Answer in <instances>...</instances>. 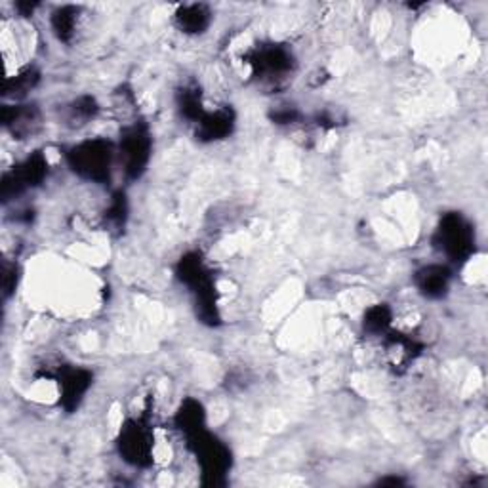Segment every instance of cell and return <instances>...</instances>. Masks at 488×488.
<instances>
[{"mask_svg":"<svg viewBox=\"0 0 488 488\" xmlns=\"http://www.w3.org/2000/svg\"><path fill=\"white\" fill-rule=\"evenodd\" d=\"M176 273L183 285L191 288L195 302H197V315L200 317V321L210 326L217 324L219 311H217L216 285L200 254H197V252H189V254H185L178 263Z\"/></svg>","mask_w":488,"mask_h":488,"instance_id":"cell-1","label":"cell"},{"mask_svg":"<svg viewBox=\"0 0 488 488\" xmlns=\"http://www.w3.org/2000/svg\"><path fill=\"white\" fill-rule=\"evenodd\" d=\"M115 147L107 139H86L69 149L67 163L76 176L83 180L105 183L111 178Z\"/></svg>","mask_w":488,"mask_h":488,"instance_id":"cell-2","label":"cell"},{"mask_svg":"<svg viewBox=\"0 0 488 488\" xmlns=\"http://www.w3.org/2000/svg\"><path fill=\"white\" fill-rule=\"evenodd\" d=\"M187 445L197 456L204 484L217 486L226 483V475L231 469V452L229 448L217 440L212 433L207 431V428L189 435Z\"/></svg>","mask_w":488,"mask_h":488,"instance_id":"cell-3","label":"cell"},{"mask_svg":"<svg viewBox=\"0 0 488 488\" xmlns=\"http://www.w3.org/2000/svg\"><path fill=\"white\" fill-rule=\"evenodd\" d=\"M433 241L435 246L454 263L467 262L475 252V231L458 212H450L440 217Z\"/></svg>","mask_w":488,"mask_h":488,"instance_id":"cell-4","label":"cell"},{"mask_svg":"<svg viewBox=\"0 0 488 488\" xmlns=\"http://www.w3.org/2000/svg\"><path fill=\"white\" fill-rule=\"evenodd\" d=\"M151 151L153 139L149 129L144 122H136L130 129H126L122 132L119 156L126 178L138 180L144 176V172L147 170V164L151 161Z\"/></svg>","mask_w":488,"mask_h":488,"instance_id":"cell-5","label":"cell"},{"mask_svg":"<svg viewBox=\"0 0 488 488\" xmlns=\"http://www.w3.org/2000/svg\"><path fill=\"white\" fill-rule=\"evenodd\" d=\"M248 66L258 81L279 83L294 69V56L282 44H262L248 56Z\"/></svg>","mask_w":488,"mask_h":488,"instance_id":"cell-6","label":"cell"},{"mask_svg":"<svg viewBox=\"0 0 488 488\" xmlns=\"http://www.w3.org/2000/svg\"><path fill=\"white\" fill-rule=\"evenodd\" d=\"M117 445L124 462L136 467L149 466L153 460V431L147 420L136 418L126 421Z\"/></svg>","mask_w":488,"mask_h":488,"instance_id":"cell-7","label":"cell"},{"mask_svg":"<svg viewBox=\"0 0 488 488\" xmlns=\"http://www.w3.org/2000/svg\"><path fill=\"white\" fill-rule=\"evenodd\" d=\"M49 176V161L42 153H33L23 163L13 166L3 178V199L4 202L20 197L27 189L39 187Z\"/></svg>","mask_w":488,"mask_h":488,"instance_id":"cell-8","label":"cell"},{"mask_svg":"<svg viewBox=\"0 0 488 488\" xmlns=\"http://www.w3.org/2000/svg\"><path fill=\"white\" fill-rule=\"evenodd\" d=\"M93 374L86 368H69L59 374V403L67 413L78 408L88 393Z\"/></svg>","mask_w":488,"mask_h":488,"instance_id":"cell-9","label":"cell"},{"mask_svg":"<svg viewBox=\"0 0 488 488\" xmlns=\"http://www.w3.org/2000/svg\"><path fill=\"white\" fill-rule=\"evenodd\" d=\"M3 124L6 130L18 139L33 136L40 126V111L37 105H4Z\"/></svg>","mask_w":488,"mask_h":488,"instance_id":"cell-10","label":"cell"},{"mask_svg":"<svg viewBox=\"0 0 488 488\" xmlns=\"http://www.w3.org/2000/svg\"><path fill=\"white\" fill-rule=\"evenodd\" d=\"M450 277L452 275L447 265L431 263L421 267L416 273V287L430 300H439V297H443L448 292Z\"/></svg>","mask_w":488,"mask_h":488,"instance_id":"cell-11","label":"cell"},{"mask_svg":"<svg viewBox=\"0 0 488 488\" xmlns=\"http://www.w3.org/2000/svg\"><path fill=\"white\" fill-rule=\"evenodd\" d=\"M235 129V115L231 109H216L207 111L197 122V138L200 141H217L227 138Z\"/></svg>","mask_w":488,"mask_h":488,"instance_id":"cell-12","label":"cell"},{"mask_svg":"<svg viewBox=\"0 0 488 488\" xmlns=\"http://www.w3.org/2000/svg\"><path fill=\"white\" fill-rule=\"evenodd\" d=\"M176 25L185 35H200L212 23V12L204 4H185L174 15Z\"/></svg>","mask_w":488,"mask_h":488,"instance_id":"cell-13","label":"cell"},{"mask_svg":"<svg viewBox=\"0 0 488 488\" xmlns=\"http://www.w3.org/2000/svg\"><path fill=\"white\" fill-rule=\"evenodd\" d=\"M176 426L178 430L189 437L200 430H204V408L199 401L187 399L182 403L180 411L176 413Z\"/></svg>","mask_w":488,"mask_h":488,"instance_id":"cell-14","label":"cell"},{"mask_svg":"<svg viewBox=\"0 0 488 488\" xmlns=\"http://www.w3.org/2000/svg\"><path fill=\"white\" fill-rule=\"evenodd\" d=\"M178 107H180V113L187 120H191L195 124L204 117V113H207V109H204V103H202L200 90L195 86H185L178 93Z\"/></svg>","mask_w":488,"mask_h":488,"instance_id":"cell-15","label":"cell"},{"mask_svg":"<svg viewBox=\"0 0 488 488\" xmlns=\"http://www.w3.org/2000/svg\"><path fill=\"white\" fill-rule=\"evenodd\" d=\"M76 20H78V10L75 6H61L52 13V29L54 35L63 40L71 42L76 31Z\"/></svg>","mask_w":488,"mask_h":488,"instance_id":"cell-16","label":"cell"},{"mask_svg":"<svg viewBox=\"0 0 488 488\" xmlns=\"http://www.w3.org/2000/svg\"><path fill=\"white\" fill-rule=\"evenodd\" d=\"M37 83H39V73L35 69H25V71H22L18 75L6 78L4 96L18 100V98L25 96L27 92L33 90Z\"/></svg>","mask_w":488,"mask_h":488,"instance_id":"cell-17","label":"cell"},{"mask_svg":"<svg viewBox=\"0 0 488 488\" xmlns=\"http://www.w3.org/2000/svg\"><path fill=\"white\" fill-rule=\"evenodd\" d=\"M393 321V313L389 309V306L386 304H376L372 306L367 313H365V330L368 334H387V330L391 326Z\"/></svg>","mask_w":488,"mask_h":488,"instance_id":"cell-18","label":"cell"},{"mask_svg":"<svg viewBox=\"0 0 488 488\" xmlns=\"http://www.w3.org/2000/svg\"><path fill=\"white\" fill-rule=\"evenodd\" d=\"M98 111H100V107H98L96 100L90 98V96H83L69 105V120L76 126L86 124L90 119L98 115Z\"/></svg>","mask_w":488,"mask_h":488,"instance_id":"cell-19","label":"cell"},{"mask_svg":"<svg viewBox=\"0 0 488 488\" xmlns=\"http://www.w3.org/2000/svg\"><path fill=\"white\" fill-rule=\"evenodd\" d=\"M126 216H129V204H126V197H124V193H117L105 212L107 224L111 226L113 229H122L124 222H126Z\"/></svg>","mask_w":488,"mask_h":488,"instance_id":"cell-20","label":"cell"},{"mask_svg":"<svg viewBox=\"0 0 488 488\" xmlns=\"http://www.w3.org/2000/svg\"><path fill=\"white\" fill-rule=\"evenodd\" d=\"M18 287V265L15 263H4L3 267V290L4 297H10Z\"/></svg>","mask_w":488,"mask_h":488,"instance_id":"cell-21","label":"cell"}]
</instances>
